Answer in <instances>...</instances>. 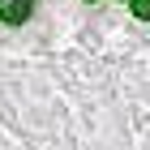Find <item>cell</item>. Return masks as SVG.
Here are the masks:
<instances>
[{
	"instance_id": "6da1fadb",
	"label": "cell",
	"mask_w": 150,
	"mask_h": 150,
	"mask_svg": "<svg viewBox=\"0 0 150 150\" xmlns=\"http://www.w3.org/2000/svg\"><path fill=\"white\" fill-rule=\"evenodd\" d=\"M30 4H35V0H0V17H4V22H26V17H30Z\"/></svg>"
},
{
	"instance_id": "7a4b0ae2",
	"label": "cell",
	"mask_w": 150,
	"mask_h": 150,
	"mask_svg": "<svg viewBox=\"0 0 150 150\" xmlns=\"http://www.w3.org/2000/svg\"><path fill=\"white\" fill-rule=\"evenodd\" d=\"M133 13H137L142 22H150V0H133Z\"/></svg>"
}]
</instances>
